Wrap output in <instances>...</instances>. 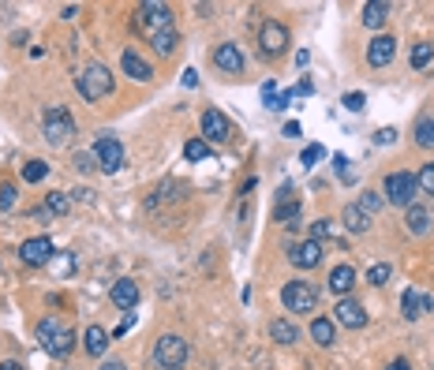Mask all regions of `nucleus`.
Wrapping results in <instances>:
<instances>
[{
    "label": "nucleus",
    "instance_id": "7",
    "mask_svg": "<svg viewBox=\"0 0 434 370\" xmlns=\"http://www.w3.org/2000/svg\"><path fill=\"white\" fill-rule=\"evenodd\" d=\"M154 359H158V367H165V370L183 367L188 363V340L177 337V333H165L158 340V348H154Z\"/></svg>",
    "mask_w": 434,
    "mask_h": 370
},
{
    "label": "nucleus",
    "instance_id": "29",
    "mask_svg": "<svg viewBox=\"0 0 434 370\" xmlns=\"http://www.w3.org/2000/svg\"><path fill=\"white\" fill-rule=\"evenodd\" d=\"M183 157H188V161H206V157H210V142H206V138H188Z\"/></svg>",
    "mask_w": 434,
    "mask_h": 370
},
{
    "label": "nucleus",
    "instance_id": "9",
    "mask_svg": "<svg viewBox=\"0 0 434 370\" xmlns=\"http://www.w3.org/2000/svg\"><path fill=\"white\" fill-rule=\"evenodd\" d=\"M258 45H262L266 57H281V53L289 49V30H284L277 19L262 23V30H258Z\"/></svg>",
    "mask_w": 434,
    "mask_h": 370
},
{
    "label": "nucleus",
    "instance_id": "28",
    "mask_svg": "<svg viewBox=\"0 0 434 370\" xmlns=\"http://www.w3.org/2000/svg\"><path fill=\"white\" fill-rule=\"evenodd\" d=\"M289 98H292V94H277V82H266V86H262L266 109H289Z\"/></svg>",
    "mask_w": 434,
    "mask_h": 370
},
{
    "label": "nucleus",
    "instance_id": "40",
    "mask_svg": "<svg viewBox=\"0 0 434 370\" xmlns=\"http://www.w3.org/2000/svg\"><path fill=\"white\" fill-rule=\"evenodd\" d=\"M390 266H374V270L371 273H367V284H386V281H390Z\"/></svg>",
    "mask_w": 434,
    "mask_h": 370
},
{
    "label": "nucleus",
    "instance_id": "13",
    "mask_svg": "<svg viewBox=\"0 0 434 370\" xmlns=\"http://www.w3.org/2000/svg\"><path fill=\"white\" fill-rule=\"evenodd\" d=\"M289 262L296 266V270H315V266L322 262V247L315 243V239H303V243H296L289 251Z\"/></svg>",
    "mask_w": 434,
    "mask_h": 370
},
{
    "label": "nucleus",
    "instance_id": "37",
    "mask_svg": "<svg viewBox=\"0 0 434 370\" xmlns=\"http://www.w3.org/2000/svg\"><path fill=\"white\" fill-rule=\"evenodd\" d=\"M341 105H345V109H348V113H359V109H363V105H367V98H363V94H359V90H352V94H345V98H341Z\"/></svg>",
    "mask_w": 434,
    "mask_h": 370
},
{
    "label": "nucleus",
    "instance_id": "11",
    "mask_svg": "<svg viewBox=\"0 0 434 370\" xmlns=\"http://www.w3.org/2000/svg\"><path fill=\"white\" fill-rule=\"evenodd\" d=\"M210 60H214V68L228 71V75H239V71H244V57H239V45H233V41L217 45V49L210 53Z\"/></svg>",
    "mask_w": 434,
    "mask_h": 370
},
{
    "label": "nucleus",
    "instance_id": "33",
    "mask_svg": "<svg viewBox=\"0 0 434 370\" xmlns=\"http://www.w3.org/2000/svg\"><path fill=\"white\" fill-rule=\"evenodd\" d=\"M415 142L427 146V150H434V120H423V124L415 127Z\"/></svg>",
    "mask_w": 434,
    "mask_h": 370
},
{
    "label": "nucleus",
    "instance_id": "47",
    "mask_svg": "<svg viewBox=\"0 0 434 370\" xmlns=\"http://www.w3.org/2000/svg\"><path fill=\"white\" fill-rule=\"evenodd\" d=\"M79 169H87V172H90V169H98V165H94V157H87V154H82V157H79Z\"/></svg>",
    "mask_w": 434,
    "mask_h": 370
},
{
    "label": "nucleus",
    "instance_id": "15",
    "mask_svg": "<svg viewBox=\"0 0 434 370\" xmlns=\"http://www.w3.org/2000/svg\"><path fill=\"white\" fill-rule=\"evenodd\" d=\"M334 314H337V322L345 329H363L367 326V311L359 307L356 299H348V295H345V299H337V311Z\"/></svg>",
    "mask_w": 434,
    "mask_h": 370
},
{
    "label": "nucleus",
    "instance_id": "22",
    "mask_svg": "<svg viewBox=\"0 0 434 370\" xmlns=\"http://www.w3.org/2000/svg\"><path fill=\"white\" fill-rule=\"evenodd\" d=\"M273 217L277 221H296L300 217V198L292 195V187L281 191V198H277V206H273Z\"/></svg>",
    "mask_w": 434,
    "mask_h": 370
},
{
    "label": "nucleus",
    "instance_id": "12",
    "mask_svg": "<svg viewBox=\"0 0 434 370\" xmlns=\"http://www.w3.org/2000/svg\"><path fill=\"white\" fill-rule=\"evenodd\" d=\"M19 255H23V262L26 266H45L53 258V239L49 236H34V239H26V243L19 247Z\"/></svg>",
    "mask_w": 434,
    "mask_h": 370
},
{
    "label": "nucleus",
    "instance_id": "17",
    "mask_svg": "<svg viewBox=\"0 0 434 370\" xmlns=\"http://www.w3.org/2000/svg\"><path fill=\"white\" fill-rule=\"evenodd\" d=\"M120 68H124V75H132L135 82H146V79L154 75V71H150V64L138 57L135 49H124V53H120Z\"/></svg>",
    "mask_w": 434,
    "mask_h": 370
},
{
    "label": "nucleus",
    "instance_id": "18",
    "mask_svg": "<svg viewBox=\"0 0 434 370\" xmlns=\"http://www.w3.org/2000/svg\"><path fill=\"white\" fill-rule=\"evenodd\" d=\"M326 284H329V292H334V295H341V299H345V295L352 292V284H356V270H352V266H334Z\"/></svg>",
    "mask_w": 434,
    "mask_h": 370
},
{
    "label": "nucleus",
    "instance_id": "44",
    "mask_svg": "<svg viewBox=\"0 0 434 370\" xmlns=\"http://www.w3.org/2000/svg\"><path fill=\"white\" fill-rule=\"evenodd\" d=\"M183 86H199V71H195V68L183 71Z\"/></svg>",
    "mask_w": 434,
    "mask_h": 370
},
{
    "label": "nucleus",
    "instance_id": "20",
    "mask_svg": "<svg viewBox=\"0 0 434 370\" xmlns=\"http://www.w3.org/2000/svg\"><path fill=\"white\" fill-rule=\"evenodd\" d=\"M404 225H408L412 236H427L431 225H434V217H431L427 206H408V214H404Z\"/></svg>",
    "mask_w": 434,
    "mask_h": 370
},
{
    "label": "nucleus",
    "instance_id": "39",
    "mask_svg": "<svg viewBox=\"0 0 434 370\" xmlns=\"http://www.w3.org/2000/svg\"><path fill=\"white\" fill-rule=\"evenodd\" d=\"M334 165H337L341 180H345V183H356V172L348 169V157H345V154H337V157H334Z\"/></svg>",
    "mask_w": 434,
    "mask_h": 370
},
{
    "label": "nucleus",
    "instance_id": "10",
    "mask_svg": "<svg viewBox=\"0 0 434 370\" xmlns=\"http://www.w3.org/2000/svg\"><path fill=\"white\" fill-rule=\"evenodd\" d=\"M202 138H206V142H228V138H233L228 116L217 113V109H206V113H202Z\"/></svg>",
    "mask_w": 434,
    "mask_h": 370
},
{
    "label": "nucleus",
    "instance_id": "1",
    "mask_svg": "<svg viewBox=\"0 0 434 370\" xmlns=\"http://www.w3.org/2000/svg\"><path fill=\"white\" fill-rule=\"evenodd\" d=\"M38 344L49 351L53 359H68L71 348H75V333H71V326L64 318L49 314V318L38 322Z\"/></svg>",
    "mask_w": 434,
    "mask_h": 370
},
{
    "label": "nucleus",
    "instance_id": "24",
    "mask_svg": "<svg viewBox=\"0 0 434 370\" xmlns=\"http://www.w3.org/2000/svg\"><path fill=\"white\" fill-rule=\"evenodd\" d=\"M82 344H87L90 355H101V351L109 348V333L101 329V326H90L87 333H82Z\"/></svg>",
    "mask_w": 434,
    "mask_h": 370
},
{
    "label": "nucleus",
    "instance_id": "21",
    "mask_svg": "<svg viewBox=\"0 0 434 370\" xmlns=\"http://www.w3.org/2000/svg\"><path fill=\"white\" fill-rule=\"evenodd\" d=\"M341 225H345L348 232H367V228H371V214H367L359 202H352V206H345V214H341Z\"/></svg>",
    "mask_w": 434,
    "mask_h": 370
},
{
    "label": "nucleus",
    "instance_id": "5",
    "mask_svg": "<svg viewBox=\"0 0 434 370\" xmlns=\"http://www.w3.org/2000/svg\"><path fill=\"white\" fill-rule=\"evenodd\" d=\"M281 299L292 314H307V311L318 307V288L311 281H289L281 288Z\"/></svg>",
    "mask_w": 434,
    "mask_h": 370
},
{
    "label": "nucleus",
    "instance_id": "34",
    "mask_svg": "<svg viewBox=\"0 0 434 370\" xmlns=\"http://www.w3.org/2000/svg\"><path fill=\"white\" fill-rule=\"evenodd\" d=\"M415 183H419V191H427V195L434 198V161H431V165H423L419 176H415Z\"/></svg>",
    "mask_w": 434,
    "mask_h": 370
},
{
    "label": "nucleus",
    "instance_id": "14",
    "mask_svg": "<svg viewBox=\"0 0 434 370\" xmlns=\"http://www.w3.org/2000/svg\"><path fill=\"white\" fill-rule=\"evenodd\" d=\"M393 57H397V41L390 34H378V38L367 45V64H371V68H386Z\"/></svg>",
    "mask_w": 434,
    "mask_h": 370
},
{
    "label": "nucleus",
    "instance_id": "38",
    "mask_svg": "<svg viewBox=\"0 0 434 370\" xmlns=\"http://www.w3.org/2000/svg\"><path fill=\"white\" fill-rule=\"evenodd\" d=\"M322 157H326V150H322L318 142H311L307 150L300 154V161H303V165H307V169H311V165H315V161H322Z\"/></svg>",
    "mask_w": 434,
    "mask_h": 370
},
{
    "label": "nucleus",
    "instance_id": "23",
    "mask_svg": "<svg viewBox=\"0 0 434 370\" xmlns=\"http://www.w3.org/2000/svg\"><path fill=\"white\" fill-rule=\"evenodd\" d=\"M386 15H390V4H386V0H371V4H363V23L371 26V30H378V26L386 23Z\"/></svg>",
    "mask_w": 434,
    "mask_h": 370
},
{
    "label": "nucleus",
    "instance_id": "49",
    "mask_svg": "<svg viewBox=\"0 0 434 370\" xmlns=\"http://www.w3.org/2000/svg\"><path fill=\"white\" fill-rule=\"evenodd\" d=\"M98 370H127V367H124V363H116V359H109V363H101Z\"/></svg>",
    "mask_w": 434,
    "mask_h": 370
},
{
    "label": "nucleus",
    "instance_id": "8",
    "mask_svg": "<svg viewBox=\"0 0 434 370\" xmlns=\"http://www.w3.org/2000/svg\"><path fill=\"white\" fill-rule=\"evenodd\" d=\"M94 157H98V165L105 172H120V169H124V146H120V138L109 135V131L94 138Z\"/></svg>",
    "mask_w": 434,
    "mask_h": 370
},
{
    "label": "nucleus",
    "instance_id": "3",
    "mask_svg": "<svg viewBox=\"0 0 434 370\" xmlns=\"http://www.w3.org/2000/svg\"><path fill=\"white\" fill-rule=\"evenodd\" d=\"M75 82H79V94L87 101H98V98L113 94V75H109L105 64H87V68L75 75Z\"/></svg>",
    "mask_w": 434,
    "mask_h": 370
},
{
    "label": "nucleus",
    "instance_id": "42",
    "mask_svg": "<svg viewBox=\"0 0 434 370\" xmlns=\"http://www.w3.org/2000/svg\"><path fill=\"white\" fill-rule=\"evenodd\" d=\"M292 94H300V98H311V94H315V86H311V79H300Z\"/></svg>",
    "mask_w": 434,
    "mask_h": 370
},
{
    "label": "nucleus",
    "instance_id": "19",
    "mask_svg": "<svg viewBox=\"0 0 434 370\" xmlns=\"http://www.w3.org/2000/svg\"><path fill=\"white\" fill-rule=\"evenodd\" d=\"M109 295H113V303H116L120 311H135V303H138V284L124 277V281L113 284V292H109Z\"/></svg>",
    "mask_w": 434,
    "mask_h": 370
},
{
    "label": "nucleus",
    "instance_id": "46",
    "mask_svg": "<svg viewBox=\"0 0 434 370\" xmlns=\"http://www.w3.org/2000/svg\"><path fill=\"white\" fill-rule=\"evenodd\" d=\"M281 135H284V138H296V135H300V124H284Z\"/></svg>",
    "mask_w": 434,
    "mask_h": 370
},
{
    "label": "nucleus",
    "instance_id": "45",
    "mask_svg": "<svg viewBox=\"0 0 434 370\" xmlns=\"http://www.w3.org/2000/svg\"><path fill=\"white\" fill-rule=\"evenodd\" d=\"M132 326H135V318H132V314H127V318H124V322H120V326H116V337H124V333L132 329Z\"/></svg>",
    "mask_w": 434,
    "mask_h": 370
},
{
    "label": "nucleus",
    "instance_id": "25",
    "mask_svg": "<svg viewBox=\"0 0 434 370\" xmlns=\"http://www.w3.org/2000/svg\"><path fill=\"white\" fill-rule=\"evenodd\" d=\"M311 337H315V344L329 348V344H334V337H337L334 322H329V318H315V322H311Z\"/></svg>",
    "mask_w": 434,
    "mask_h": 370
},
{
    "label": "nucleus",
    "instance_id": "43",
    "mask_svg": "<svg viewBox=\"0 0 434 370\" xmlns=\"http://www.w3.org/2000/svg\"><path fill=\"white\" fill-rule=\"evenodd\" d=\"M359 206H363V210H367V214H374V210H378V206H382V202H378V198L371 195V191H367V195H363V202H359Z\"/></svg>",
    "mask_w": 434,
    "mask_h": 370
},
{
    "label": "nucleus",
    "instance_id": "48",
    "mask_svg": "<svg viewBox=\"0 0 434 370\" xmlns=\"http://www.w3.org/2000/svg\"><path fill=\"white\" fill-rule=\"evenodd\" d=\"M386 370H412V367H408V359H393V363L386 367Z\"/></svg>",
    "mask_w": 434,
    "mask_h": 370
},
{
    "label": "nucleus",
    "instance_id": "30",
    "mask_svg": "<svg viewBox=\"0 0 434 370\" xmlns=\"http://www.w3.org/2000/svg\"><path fill=\"white\" fill-rule=\"evenodd\" d=\"M431 60H434V45L419 41V45H415V49H412V68H415V71H423V68H427Z\"/></svg>",
    "mask_w": 434,
    "mask_h": 370
},
{
    "label": "nucleus",
    "instance_id": "36",
    "mask_svg": "<svg viewBox=\"0 0 434 370\" xmlns=\"http://www.w3.org/2000/svg\"><path fill=\"white\" fill-rule=\"evenodd\" d=\"M71 210V198L64 195V191H53L49 195V214H68Z\"/></svg>",
    "mask_w": 434,
    "mask_h": 370
},
{
    "label": "nucleus",
    "instance_id": "50",
    "mask_svg": "<svg viewBox=\"0 0 434 370\" xmlns=\"http://www.w3.org/2000/svg\"><path fill=\"white\" fill-rule=\"evenodd\" d=\"M0 370H23L19 363H8V359H4V363H0Z\"/></svg>",
    "mask_w": 434,
    "mask_h": 370
},
{
    "label": "nucleus",
    "instance_id": "32",
    "mask_svg": "<svg viewBox=\"0 0 434 370\" xmlns=\"http://www.w3.org/2000/svg\"><path fill=\"white\" fill-rule=\"evenodd\" d=\"M45 176H49V165L45 161H26L23 165V180L26 183H38V180H45Z\"/></svg>",
    "mask_w": 434,
    "mask_h": 370
},
{
    "label": "nucleus",
    "instance_id": "16",
    "mask_svg": "<svg viewBox=\"0 0 434 370\" xmlns=\"http://www.w3.org/2000/svg\"><path fill=\"white\" fill-rule=\"evenodd\" d=\"M434 307V295H423V292H415V288H404V299H401V314L408 322H415L419 314H427Z\"/></svg>",
    "mask_w": 434,
    "mask_h": 370
},
{
    "label": "nucleus",
    "instance_id": "27",
    "mask_svg": "<svg viewBox=\"0 0 434 370\" xmlns=\"http://www.w3.org/2000/svg\"><path fill=\"white\" fill-rule=\"evenodd\" d=\"M337 232H341V225H334V221L329 217H322V221H315V225H311V239H337Z\"/></svg>",
    "mask_w": 434,
    "mask_h": 370
},
{
    "label": "nucleus",
    "instance_id": "4",
    "mask_svg": "<svg viewBox=\"0 0 434 370\" xmlns=\"http://www.w3.org/2000/svg\"><path fill=\"white\" fill-rule=\"evenodd\" d=\"M138 26L146 30V38L165 34V30H177V26H172V8L169 4H158V0L138 4Z\"/></svg>",
    "mask_w": 434,
    "mask_h": 370
},
{
    "label": "nucleus",
    "instance_id": "26",
    "mask_svg": "<svg viewBox=\"0 0 434 370\" xmlns=\"http://www.w3.org/2000/svg\"><path fill=\"white\" fill-rule=\"evenodd\" d=\"M270 337L277 340V344H296V337H300V333H296V326H292V322H273V326H270Z\"/></svg>",
    "mask_w": 434,
    "mask_h": 370
},
{
    "label": "nucleus",
    "instance_id": "2",
    "mask_svg": "<svg viewBox=\"0 0 434 370\" xmlns=\"http://www.w3.org/2000/svg\"><path fill=\"white\" fill-rule=\"evenodd\" d=\"M42 120H45V142L49 146H68L75 138V120L64 105H49Z\"/></svg>",
    "mask_w": 434,
    "mask_h": 370
},
{
    "label": "nucleus",
    "instance_id": "35",
    "mask_svg": "<svg viewBox=\"0 0 434 370\" xmlns=\"http://www.w3.org/2000/svg\"><path fill=\"white\" fill-rule=\"evenodd\" d=\"M15 202H19V191H15V183H4V187H0V210H15Z\"/></svg>",
    "mask_w": 434,
    "mask_h": 370
},
{
    "label": "nucleus",
    "instance_id": "6",
    "mask_svg": "<svg viewBox=\"0 0 434 370\" xmlns=\"http://www.w3.org/2000/svg\"><path fill=\"white\" fill-rule=\"evenodd\" d=\"M415 195H419V183H415L412 172H390L386 176V202L393 206H415Z\"/></svg>",
    "mask_w": 434,
    "mask_h": 370
},
{
    "label": "nucleus",
    "instance_id": "31",
    "mask_svg": "<svg viewBox=\"0 0 434 370\" xmlns=\"http://www.w3.org/2000/svg\"><path fill=\"white\" fill-rule=\"evenodd\" d=\"M150 45H154V49H158V53H161V57H169V53H172V49H177V30H165V34H154V38H150Z\"/></svg>",
    "mask_w": 434,
    "mask_h": 370
},
{
    "label": "nucleus",
    "instance_id": "41",
    "mask_svg": "<svg viewBox=\"0 0 434 370\" xmlns=\"http://www.w3.org/2000/svg\"><path fill=\"white\" fill-rule=\"evenodd\" d=\"M393 138H397V131H393V127H382V131L374 135V142H378V146H390Z\"/></svg>",
    "mask_w": 434,
    "mask_h": 370
}]
</instances>
